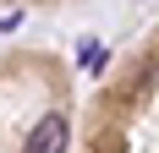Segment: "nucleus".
Wrapping results in <instances>:
<instances>
[{
  "label": "nucleus",
  "instance_id": "f03ea898",
  "mask_svg": "<svg viewBox=\"0 0 159 153\" xmlns=\"http://www.w3.org/2000/svg\"><path fill=\"white\" fill-rule=\"evenodd\" d=\"M82 60H88V71H99V66H104V49H99V44H82Z\"/></svg>",
  "mask_w": 159,
  "mask_h": 153
},
{
  "label": "nucleus",
  "instance_id": "f257e3e1",
  "mask_svg": "<svg viewBox=\"0 0 159 153\" xmlns=\"http://www.w3.org/2000/svg\"><path fill=\"white\" fill-rule=\"evenodd\" d=\"M66 137H71V126H66V115H44V120L33 126V137L22 153H66Z\"/></svg>",
  "mask_w": 159,
  "mask_h": 153
}]
</instances>
